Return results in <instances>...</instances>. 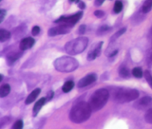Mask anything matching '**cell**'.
<instances>
[{
    "instance_id": "31",
    "label": "cell",
    "mask_w": 152,
    "mask_h": 129,
    "mask_svg": "<svg viewBox=\"0 0 152 129\" xmlns=\"http://www.w3.org/2000/svg\"><path fill=\"white\" fill-rule=\"evenodd\" d=\"M104 0H95V6H101Z\"/></svg>"
},
{
    "instance_id": "30",
    "label": "cell",
    "mask_w": 152,
    "mask_h": 129,
    "mask_svg": "<svg viewBox=\"0 0 152 129\" xmlns=\"http://www.w3.org/2000/svg\"><path fill=\"white\" fill-rule=\"evenodd\" d=\"M5 13H6V12H5L4 9H1V11H0V22L3 21V19L5 17Z\"/></svg>"
},
{
    "instance_id": "22",
    "label": "cell",
    "mask_w": 152,
    "mask_h": 129,
    "mask_svg": "<svg viewBox=\"0 0 152 129\" xmlns=\"http://www.w3.org/2000/svg\"><path fill=\"white\" fill-rule=\"evenodd\" d=\"M144 75H145V78L146 81H147V83H148V85H150V87L152 88V74L150 73V71L145 70V73H144Z\"/></svg>"
},
{
    "instance_id": "18",
    "label": "cell",
    "mask_w": 152,
    "mask_h": 129,
    "mask_svg": "<svg viewBox=\"0 0 152 129\" xmlns=\"http://www.w3.org/2000/svg\"><path fill=\"white\" fill-rule=\"evenodd\" d=\"M152 9V0H145V3L142 4V12L147 13L151 11Z\"/></svg>"
},
{
    "instance_id": "33",
    "label": "cell",
    "mask_w": 152,
    "mask_h": 129,
    "mask_svg": "<svg viewBox=\"0 0 152 129\" xmlns=\"http://www.w3.org/2000/svg\"><path fill=\"white\" fill-rule=\"evenodd\" d=\"M2 79H3V76L0 75V81H2Z\"/></svg>"
},
{
    "instance_id": "4",
    "label": "cell",
    "mask_w": 152,
    "mask_h": 129,
    "mask_svg": "<svg viewBox=\"0 0 152 129\" xmlns=\"http://www.w3.org/2000/svg\"><path fill=\"white\" fill-rule=\"evenodd\" d=\"M78 66V61L69 56L60 57L54 62V68L60 72H71L77 69Z\"/></svg>"
},
{
    "instance_id": "2",
    "label": "cell",
    "mask_w": 152,
    "mask_h": 129,
    "mask_svg": "<svg viewBox=\"0 0 152 129\" xmlns=\"http://www.w3.org/2000/svg\"><path fill=\"white\" fill-rule=\"evenodd\" d=\"M109 98V92L106 88H100L96 90L89 99V106L92 111H98L102 109L104 104L108 101Z\"/></svg>"
},
{
    "instance_id": "21",
    "label": "cell",
    "mask_w": 152,
    "mask_h": 129,
    "mask_svg": "<svg viewBox=\"0 0 152 129\" xmlns=\"http://www.w3.org/2000/svg\"><path fill=\"white\" fill-rule=\"evenodd\" d=\"M145 120L147 123H151L152 125V108L148 109L145 114Z\"/></svg>"
},
{
    "instance_id": "14",
    "label": "cell",
    "mask_w": 152,
    "mask_h": 129,
    "mask_svg": "<svg viewBox=\"0 0 152 129\" xmlns=\"http://www.w3.org/2000/svg\"><path fill=\"white\" fill-rule=\"evenodd\" d=\"M46 101H47L46 98H41L40 100H38V102L35 103L34 107H33V116H36V115H37L38 112H39V111L41 110L42 106L45 104Z\"/></svg>"
},
{
    "instance_id": "24",
    "label": "cell",
    "mask_w": 152,
    "mask_h": 129,
    "mask_svg": "<svg viewBox=\"0 0 152 129\" xmlns=\"http://www.w3.org/2000/svg\"><path fill=\"white\" fill-rule=\"evenodd\" d=\"M126 28H121V30H119L116 33H115V34H114L112 37H111V40L113 41V40H115V39H117V38L118 37H120L122 34H124V33H125L126 32Z\"/></svg>"
},
{
    "instance_id": "1",
    "label": "cell",
    "mask_w": 152,
    "mask_h": 129,
    "mask_svg": "<svg viewBox=\"0 0 152 129\" xmlns=\"http://www.w3.org/2000/svg\"><path fill=\"white\" fill-rule=\"evenodd\" d=\"M91 111L92 110L88 103L80 102L71 108L69 112V119L74 123H82L88 120L91 115Z\"/></svg>"
},
{
    "instance_id": "7",
    "label": "cell",
    "mask_w": 152,
    "mask_h": 129,
    "mask_svg": "<svg viewBox=\"0 0 152 129\" xmlns=\"http://www.w3.org/2000/svg\"><path fill=\"white\" fill-rule=\"evenodd\" d=\"M151 106H152V98L148 96L142 97L139 100H137L134 103V107L137 109H140V110H142V109L147 108Z\"/></svg>"
},
{
    "instance_id": "5",
    "label": "cell",
    "mask_w": 152,
    "mask_h": 129,
    "mask_svg": "<svg viewBox=\"0 0 152 129\" xmlns=\"http://www.w3.org/2000/svg\"><path fill=\"white\" fill-rule=\"evenodd\" d=\"M88 40L86 37H80L77 39L71 40L69 43H66L65 46V50L66 53L70 55H75V54H80L87 49Z\"/></svg>"
},
{
    "instance_id": "16",
    "label": "cell",
    "mask_w": 152,
    "mask_h": 129,
    "mask_svg": "<svg viewBox=\"0 0 152 129\" xmlns=\"http://www.w3.org/2000/svg\"><path fill=\"white\" fill-rule=\"evenodd\" d=\"M10 38H11V33H10V31L4 30V28H1L0 30V42H5L9 40Z\"/></svg>"
},
{
    "instance_id": "35",
    "label": "cell",
    "mask_w": 152,
    "mask_h": 129,
    "mask_svg": "<svg viewBox=\"0 0 152 129\" xmlns=\"http://www.w3.org/2000/svg\"><path fill=\"white\" fill-rule=\"evenodd\" d=\"M150 60H151V62H152V55H151V57H150Z\"/></svg>"
},
{
    "instance_id": "12",
    "label": "cell",
    "mask_w": 152,
    "mask_h": 129,
    "mask_svg": "<svg viewBox=\"0 0 152 129\" xmlns=\"http://www.w3.org/2000/svg\"><path fill=\"white\" fill-rule=\"evenodd\" d=\"M23 52L22 51H16V52H11L8 56H7V60L8 63L10 65H12V63H14L15 61H17L20 57L22 56Z\"/></svg>"
},
{
    "instance_id": "8",
    "label": "cell",
    "mask_w": 152,
    "mask_h": 129,
    "mask_svg": "<svg viewBox=\"0 0 152 129\" xmlns=\"http://www.w3.org/2000/svg\"><path fill=\"white\" fill-rule=\"evenodd\" d=\"M97 79V76L96 74L94 73H90V74H88L87 76H85L84 78L81 79L78 84H77V87H87V85H89L90 84L94 83L95 81Z\"/></svg>"
},
{
    "instance_id": "11",
    "label": "cell",
    "mask_w": 152,
    "mask_h": 129,
    "mask_svg": "<svg viewBox=\"0 0 152 129\" xmlns=\"http://www.w3.org/2000/svg\"><path fill=\"white\" fill-rule=\"evenodd\" d=\"M102 45H103V42H100L93 50L89 51V53L88 54V61H92L95 58H97V57L100 55V52H101V49H102Z\"/></svg>"
},
{
    "instance_id": "15",
    "label": "cell",
    "mask_w": 152,
    "mask_h": 129,
    "mask_svg": "<svg viewBox=\"0 0 152 129\" xmlns=\"http://www.w3.org/2000/svg\"><path fill=\"white\" fill-rule=\"evenodd\" d=\"M10 92H11V87L9 85H1V87H0V97L1 98L6 97L10 94Z\"/></svg>"
},
{
    "instance_id": "20",
    "label": "cell",
    "mask_w": 152,
    "mask_h": 129,
    "mask_svg": "<svg viewBox=\"0 0 152 129\" xmlns=\"http://www.w3.org/2000/svg\"><path fill=\"white\" fill-rule=\"evenodd\" d=\"M132 74L136 78H142V75H144V72H142L141 68H134L132 69Z\"/></svg>"
},
{
    "instance_id": "9",
    "label": "cell",
    "mask_w": 152,
    "mask_h": 129,
    "mask_svg": "<svg viewBox=\"0 0 152 129\" xmlns=\"http://www.w3.org/2000/svg\"><path fill=\"white\" fill-rule=\"evenodd\" d=\"M69 27H66L65 25H61L57 26L55 28H51L49 31V36H55V35H59V34H66V33L69 32Z\"/></svg>"
},
{
    "instance_id": "34",
    "label": "cell",
    "mask_w": 152,
    "mask_h": 129,
    "mask_svg": "<svg viewBox=\"0 0 152 129\" xmlns=\"http://www.w3.org/2000/svg\"><path fill=\"white\" fill-rule=\"evenodd\" d=\"M69 1L71 3V2H74V1H76V0H69Z\"/></svg>"
},
{
    "instance_id": "32",
    "label": "cell",
    "mask_w": 152,
    "mask_h": 129,
    "mask_svg": "<svg viewBox=\"0 0 152 129\" xmlns=\"http://www.w3.org/2000/svg\"><path fill=\"white\" fill-rule=\"evenodd\" d=\"M78 7L80 9H85L86 8V4L84 2H82V1H79L78 2Z\"/></svg>"
},
{
    "instance_id": "17",
    "label": "cell",
    "mask_w": 152,
    "mask_h": 129,
    "mask_svg": "<svg viewBox=\"0 0 152 129\" xmlns=\"http://www.w3.org/2000/svg\"><path fill=\"white\" fill-rule=\"evenodd\" d=\"M73 87H74V83L72 82V81H68V82H66L64 84L63 87H62V90H63V92L68 93L73 88Z\"/></svg>"
},
{
    "instance_id": "6",
    "label": "cell",
    "mask_w": 152,
    "mask_h": 129,
    "mask_svg": "<svg viewBox=\"0 0 152 129\" xmlns=\"http://www.w3.org/2000/svg\"><path fill=\"white\" fill-rule=\"evenodd\" d=\"M82 15H83L82 12H79L72 14V15L68 16V17L62 16L59 19H57V20L55 21V23H60V24H62V25H65L69 28H71L80 20V18L82 17Z\"/></svg>"
},
{
    "instance_id": "23",
    "label": "cell",
    "mask_w": 152,
    "mask_h": 129,
    "mask_svg": "<svg viewBox=\"0 0 152 129\" xmlns=\"http://www.w3.org/2000/svg\"><path fill=\"white\" fill-rule=\"evenodd\" d=\"M123 9V3L121 1H116L115 5H114V12L119 13L121 12Z\"/></svg>"
},
{
    "instance_id": "13",
    "label": "cell",
    "mask_w": 152,
    "mask_h": 129,
    "mask_svg": "<svg viewBox=\"0 0 152 129\" xmlns=\"http://www.w3.org/2000/svg\"><path fill=\"white\" fill-rule=\"evenodd\" d=\"M40 92H41V89H40V88H36V89L33 90L32 92H31V94L27 97L26 101H25L26 104H30V103H31L32 102H34V101H35V99L38 97V95L40 94Z\"/></svg>"
},
{
    "instance_id": "26",
    "label": "cell",
    "mask_w": 152,
    "mask_h": 129,
    "mask_svg": "<svg viewBox=\"0 0 152 129\" xmlns=\"http://www.w3.org/2000/svg\"><path fill=\"white\" fill-rule=\"evenodd\" d=\"M12 129H23V122L21 120H18L14 122Z\"/></svg>"
},
{
    "instance_id": "27",
    "label": "cell",
    "mask_w": 152,
    "mask_h": 129,
    "mask_svg": "<svg viewBox=\"0 0 152 129\" xmlns=\"http://www.w3.org/2000/svg\"><path fill=\"white\" fill-rule=\"evenodd\" d=\"M39 32H40V28L38 27V26H34L32 28V30H31V33H32V35L33 36H36L39 34Z\"/></svg>"
},
{
    "instance_id": "28",
    "label": "cell",
    "mask_w": 152,
    "mask_h": 129,
    "mask_svg": "<svg viewBox=\"0 0 152 129\" xmlns=\"http://www.w3.org/2000/svg\"><path fill=\"white\" fill-rule=\"evenodd\" d=\"M94 15L98 17V18H102L104 15V12L103 11H95L94 12Z\"/></svg>"
},
{
    "instance_id": "3",
    "label": "cell",
    "mask_w": 152,
    "mask_h": 129,
    "mask_svg": "<svg viewBox=\"0 0 152 129\" xmlns=\"http://www.w3.org/2000/svg\"><path fill=\"white\" fill-rule=\"evenodd\" d=\"M139 97V91L134 88H117L113 94V100L119 103H128L138 99Z\"/></svg>"
},
{
    "instance_id": "29",
    "label": "cell",
    "mask_w": 152,
    "mask_h": 129,
    "mask_svg": "<svg viewBox=\"0 0 152 129\" xmlns=\"http://www.w3.org/2000/svg\"><path fill=\"white\" fill-rule=\"evenodd\" d=\"M85 30H86V26L85 25H81L79 30H78V33L79 34H83V33L85 32Z\"/></svg>"
},
{
    "instance_id": "10",
    "label": "cell",
    "mask_w": 152,
    "mask_h": 129,
    "mask_svg": "<svg viewBox=\"0 0 152 129\" xmlns=\"http://www.w3.org/2000/svg\"><path fill=\"white\" fill-rule=\"evenodd\" d=\"M34 44H35V40L33 39V38L26 37V38H24V39H22L20 42V50L24 51L28 49H31V47L34 46Z\"/></svg>"
},
{
    "instance_id": "25",
    "label": "cell",
    "mask_w": 152,
    "mask_h": 129,
    "mask_svg": "<svg viewBox=\"0 0 152 129\" xmlns=\"http://www.w3.org/2000/svg\"><path fill=\"white\" fill-rule=\"evenodd\" d=\"M109 30H110V28L109 27H107V26H103V27H101L98 30V34L99 35H102V34H104V33H106V32H107Z\"/></svg>"
},
{
    "instance_id": "19",
    "label": "cell",
    "mask_w": 152,
    "mask_h": 129,
    "mask_svg": "<svg viewBox=\"0 0 152 129\" xmlns=\"http://www.w3.org/2000/svg\"><path fill=\"white\" fill-rule=\"evenodd\" d=\"M119 74H120L121 77L123 78H128V76H129V70L126 68V66H120V69H119Z\"/></svg>"
}]
</instances>
